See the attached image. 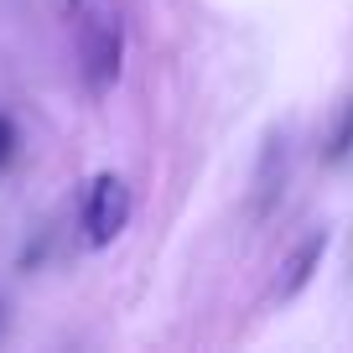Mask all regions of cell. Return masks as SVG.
<instances>
[{
	"mask_svg": "<svg viewBox=\"0 0 353 353\" xmlns=\"http://www.w3.org/2000/svg\"><path fill=\"white\" fill-rule=\"evenodd\" d=\"M11 151H16V130H11V120L0 114V166L11 161Z\"/></svg>",
	"mask_w": 353,
	"mask_h": 353,
	"instance_id": "5",
	"label": "cell"
},
{
	"mask_svg": "<svg viewBox=\"0 0 353 353\" xmlns=\"http://www.w3.org/2000/svg\"><path fill=\"white\" fill-rule=\"evenodd\" d=\"M125 223H130V188H125V176L99 172L83 192V239L94 250H104V244L120 239Z\"/></svg>",
	"mask_w": 353,
	"mask_h": 353,
	"instance_id": "2",
	"label": "cell"
},
{
	"mask_svg": "<svg viewBox=\"0 0 353 353\" xmlns=\"http://www.w3.org/2000/svg\"><path fill=\"white\" fill-rule=\"evenodd\" d=\"M68 26L78 47V73L88 94H110L125 63V11L120 0H68Z\"/></svg>",
	"mask_w": 353,
	"mask_h": 353,
	"instance_id": "1",
	"label": "cell"
},
{
	"mask_svg": "<svg viewBox=\"0 0 353 353\" xmlns=\"http://www.w3.org/2000/svg\"><path fill=\"white\" fill-rule=\"evenodd\" d=\"M348 151H353V99H343L338 114H332L327 141H322V161L338 166V161H348Z\"/></svg>",
	"mask_w": 353,
	"mask_h": 353,
	"instance_id": "4",
	"label": "cell"
},
{
	"mask_svg": "<svg viewBox=\"0 0 353 353\" xmlns=\"http://www.w3.org/2000/svg\"><path fill=\"white\" fill-rule=\"evenodd\" d=\"M322 254H327V234H307V239L291 250V260L281 265V281H276V296H281V301H291V296H296V291L307 286L312 276H317Z\"/></svg>",
	"mask_w": 353,
	"mask_h": 353,
	"instance_id": "3",
	"label": "cell"
}]
</instances>
